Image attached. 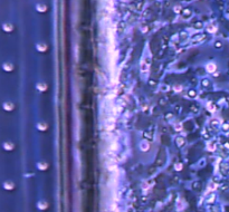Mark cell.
Returning <instances> with one entry per match:
<instances>
[{"mask_svg":"<svg viewBox=\"0 0 229 212\" xmlns=\"http://www.w3.org/2000/svg\"><path fill=\"white\" fill-rule=\"evenodd\" d=\"M162 131H163V133L167 132V127H162Z\"/></svg>","mask_w":229,"mask_h":212,"instance_id":"34","label":"cell"},{"mask_svg":"<svg viewBox=\"0 0 229 212\" xmlns=\"http://www.w3.org/2000/svg\"><path fill=\"white\" fill-rule=\"evenodd\" d=\"M175 143H177V146H178V148H181L183 144L186 143V141H184V138H183L182 136H179V137H177V140H175Z\"/></svg>","mask_w":229,"mask_h":212,"instance_id":"1","label":"cell"},{"mask_svg":"<svg viewBox=\"0 0 229 212\" xmlns=\"http://www.w3.org/2000/svg\"><path fill=\"white\" fill-rule=\"evenodd\" d=\"M203 138H206V140H209L210 138V135L208 133H203Z\"/></svg>","mask_w":229,"mask_h":212,"instance_id":"28","label":"cell"},{"mask_svg":"<svg viewBox=\"0 0 229 212\" xmlns=\"http://www.w3.org/2000/svg\"><path fill=\"white\" fill-rule=\"evenodd\" d=\"M37 9L39 10V11H46V6H44V5H38V6H37Z\"/></svg>","mask_w":229,"mask_h":212,"instance_id":"15","label":"cell"},{"mask_svg":"<svg viewBox=\"0 0 229 212\" xmlns=\"http://www.w3.org/2000/svg\"><path fill=\"white\" fill-rule=\"evenodd\" d=\"M206 68L209 73H214V72H216V68H217V67H216L215 64H208Z\"/></svg>","mask_w":229,"mask_h":212,"instance_id":"4","label":"cell"},{"mask_svg":"<svg viewBox=\"0 0 229 212\" xmlns=\"http://www.w3.org/2000/svg\"><path fill=\"white\" fill-rule=\"evenodd\" d=\"M188 96L190 97V98H195V97H197V92H196L193 88H191V89L188 91Z\"/></svg>","mask_w":229,"mask_h":212,"instance_id":"5","label":"cell"},{"mask_svg":"<svg viewBox=\"0 0 229 212\" xmlns=\"http://www.w3.org/2000/svg\"><path fill=\"white\" fill-rule=\"evenodd\" d=\"M202 27V25L200 23H198L197 25H196V28H201Z\"/></svg>","mask_w":229,"mask_h":212,"instance_id":"32","label":"cell"},{"mask_svg":"<svg viewBox=\"0 0 229 212\" xmlns=\"http://www.w3.org/2000/svg\"><path fill=\"white\" fill-rule=\"evenodd\" d=\"M141 148H142V151H144V152H147L148 150H149V144L145 143V142H143V143L141 144Z\"/></svg>","mask_w":229,"mask_h":212,"instance_id":"8","label":"cell"},{"mask_svg":"<svg viewBox=\"0 0 229 212\" xmlns=\"http://www.w3.org/2000/svg\"><path fill=\"white\" fill-rule=\"evenodd\" d=\"M5 69L7 70V72H10V70H12V66H11V65L8 66V64H6L5 65Z\"/></svg>","mask_w":229,"mask_h":212,"instance_id":"20","label":"cell"},{"mask_svg":"<svg viewBox=\"0 0 229 212\" xmlns=\"http://www.w3.org/2000/svg\"><path fill=\"white\" fill-rule=\"evenodd\" d=\"M189 111L191 113H198L199 112V106L196 105V104H191L190 107H189Z\"/></svg>","mask_w":229,"mask_h":212,"instance_id":"3","label":"cell"},{"mask_svg":"<svg viewBox=\"0 0 229 212\" xmlns=\"http://www.w3.org/2000/svg\"><path fill=\"white\" fill-rule=\"evenodd\" d=\"M208 108L210 110V111H216V108H217V106H216V104H214V103H209V105H208Z\"/></svg>","mask_w":229,"mask_h":212,"instance_id":"11","label":"cell"},{"mask_svg":"<svg viewBox=\"0 0 229 212\" xmlns=\"http://www.w3.org/2000/svg\"><path fill=\"white\" fill-rule=\"evenodd\" d=\"M39 129H46V125H39Z\"/></svg>","mask_w":229,"mask_h":212,"instance_id":"33","label":"cell"},{"mask_svg":"<svg viewBox=\"0 0 229 212\" xmlns=\"http://www.w3.org/2000/svg\"><path fill=\"white\" fill-rule=\"evenodd\" d=\"M5 148H7V151H11L12 148H14V145L11 143H5Z\"/></svg>","mask_w":229,"mask_h":212,"instance_id":"14","label":"cell"},{"mask_svg":"<svg viewBox=\"0 0 229 212\" xmlns=\"http://www.w3.org/2000/svg\"><path fill=\"white\" fill-rule=\"evenodd\" d=\"M149 85L152 86V87L156 86V80H154V79H150V80H149Z\"/></svg>","mask_w":229,"mask_h":212,"instance_id":"16","label":"cell"},{"mask_svg":"<svg viewBox=\"0 0 229 212\" xmlns=\"http://www.w3.org/2000/svg\"><path fill=\"white\" fill-rule=\"evenodd\" d=\"M159 104L162 106H164L165 104H167V101H165L164 98H160V99H159Z\"/></svg>","mask_w":229,"mask_h":212,"instance_id":"19","label":"cell"},{"mask_svg":"<svg viewBox=\"0 0 229 212\" xmlns=\"http://www.w3.org/2000/svg\"><path fill=\"white\" fill-rule=\"evenodd\" d=\"M5 30L6 31H11L12 30V26H10V25H5Z\"/></svg>","mask_w":229,"mask_h":212,"instance_id":"18","label":"cell"},{"mask_svg":"<svg viewBox=\"0 0 229 212\" xmlns=\"http://www.w3.org/2000/svg\"><path fill=\"white\" fill-rule=\"evenodd\" d=\"M172 117H173V114H172V113H170V112H169V113H165V115H164V118H165V120H167V121L171 120V118H172Z\"/></svg>","mask_w":229,"mask_h":212,"instance_id":"13","label":"cell"},{"mask_svg":"<svg viewBox=\"0 0 229 212\" xmlns=\"http://www.w3.org/2000/svg\"><path fill=\"white\" fill-rule=\"evenodd\" d=\"M174 11H175V12H180V11H181V8H180V7H178V6H177V7L174 8Z\"/></svg>","mask_w":229,"mask_h":212,"instance_id":"29","label":"cell"},{"mask_svg":"<svg viewBox=\"0 0 229 212\" xmlns=\"http://www.w3.org/2000/svg\"><path fill=\"white\" fill-rule=\"evenodd\" d=\"M175 169H177V170H181V169H182V164H181V163L177 164V165H175Z\"/></svg>","mask_w":229,"mask_h":212,"instance_id":"27","label":"cell"},{"mask_svg":"<svg viewBox=\"0 0 229 212\" xmlns=\"http://www.w3.org/2000/svg\"><path fill=\"white\" fill-rule=\"evenodd\" d=\"M208 30H209V31H215V30H216V28H214V27H209V28H208Z\"/></svg>","mask_w":229,"mask_h":212,"instance_id":"31","label":"cell"},{"mask_svg":"<svg viewBox=\"0 0 229 212\" xmlns=\"http://www.w3.org/2000/svg\"><path fill=\"white\" fill-rule=\"evenodd\" d=\"M228 74H229V72H228Z\"/></svg>","mask_w":229,"mask_h":212,"instance_id":"35","label":"cell"},{"mask_svg":"<svg viewBox=\"0 0 229 212\" xmlns=\"http://www.w3.org/2000/svg\"><path fill=\"white\" fill-rule=\"evenodd\" d=\"M193 188L195 189H200V182H195L193 183Z\"/></svg>","mask_w":229,"mask_h":212,"instance_id":"21","label":"cell"},{"mask_svg":"<svg viewBox=\"0 0 229 212\" xmlns=\"http://www.w3.org/2000/svg\"><path fill=\"white\" fill-rule=\"evenodd\" d=\"M143 138H145V140H152V136H151V134H150V132H148V131H145L144 133H143Z\"/></svg>","mask_w":229,"mask_h":212,"instance_id":"6","label":"cell"},{"mask_svg":"<svg viewBox=\"0 0 229 212\" xmlns=\"http://www.w3.org/2000/svg\"><path fill=\"white\" fill-rule=\"evenodd\" d=\"M209 148H210L211 151H214L216 148V143H211L210 145H209Z\"/></svg>","mask_w":229,"mask_h":212,"instance_id":"26","label":"cell"},{"mask_svg":"<svg viewBox=\"0 0 229 212\" xmlns=\"http://www.w3.org/2000/svg\"><path fill=\"white\" fill-rule=\"evenodd\" d=\"M215 47L216 48H221V47H222V44H221L220 42H217L215 44Z\"/></svg>","mask_w":229,"mask_h":212,"instance_id":"23","label":"cell"},{"mask_svg":"<svg viewBox=\"0 0 229 212\" xmlns=\"http://www.w3.org/2000/svg\"><path fill=\"white\" fill-rule=\"evenodd\" d=\"M116 148H117V144L116 143H112L110 145V151H112V152L116 151Z\"/></svg>","mask_w":229,"mask_h":212,"instance_id":"12","label":"cell"},{"mask_svg":"<svg viewBox=\"0 0 229 212\" xmlns=\"http://www.w3.org/2000/svg\"><path fill=\"white\" fill-rule=\"evenodd\" d=\"M222 129L226 131V132L229 131V123H224V124H222Z\"/></svg>","mask_w":229,"mask_h":212,"instance_id":"17","label":"cell"},{"mask_svg":"<svg viewBox=\"0 0 229 212\" xmlns=\"http://www.w3.org/2000/svg\"><path fill=\"white\" fill-rule=\"evenodd\" d=\"M38 88H39L40 91H45V89H46V85H44V84H39V85H38Z\"/></svg>","mask_w":229,"mask_h":212,"instance_id":"22","label":"cell"},{"mask_svg":"<svg viewBox=\"0 0 229 212\" xmlns=\"http://www.w3.org/2000/svg\"><path fill=\"white\" fill-rule=\"evenodd\" d=\"M202 39H205V35H196V36H193L192 37V42H201Z\"/></svg>","mask_w":229,"mask_h":212,"instance_id":"2","label":"cell"},{"mask_svg":"<svg viewBox=\"0 0 229 212\" xmlns=\"http://www.w3.org/2000/svg\"><path fill=\"white\" fill-rule=\"evenodd\" d=\"M39 166H40V170H45L46 166H47V165H46V164H45V165H44V164H39Z\"/></svg>","mask_w":229,"mask_h":212,"instance_id":"30","label":"cell"},{"mask_svg":"<svg viewBox=\"0 0 229 212\" xmlns=\"http://www.w3.org/2000/svg\"><path fill=\"white\" fill-rule=\"evenodd\" d=\"M201 85L203 86V87H209L210 86V82L208 80V79H202V82H201Z\"/></svg>","mask_w":229,"mask_h":212,"instance_id":"7","label":"cell"},{"mask_svg":"<svg viewBox=\"0 0 229 212\" xmlns=\"http://www.w3.org/2000/svg\"><path fill=\"white\" fill-rule=\"evenodd\" d=\"M218 124H219L218 120H211V122H210L211 127H217V126H218Z\"/></svg>","mask_w":229,"mask_h":212,"instance_id":"10","label":"cell"},{"mask_svg":"<svg viewBox=\"0 0 229 212\" xmlns=\"http://www.w3.org/2000/svg\"><path fill=\"white\" fill-rule=\"evenodd\" d=\"M38 49H39V50H45L46 46L45 45H38Z\"/></svg>","mask_w":229,"mask_h":212,"instance_id":"25","label":"cell"},{"mask_svg":"<svg viewBox=\"0 0 229 212\" xmlns=\"http://www.w3.org/2000/svg\"><path fill=\"white\" fill-rule=\"evenodd\" d=\"M174 110H175V112L180 113V112H181V110H182V107H181L180 105H179V106H175V107H174Z\"/></svg>","mask_w":229,"mask_h":212,"instance_id":"24","label":"cell"},{"mask_svg":"<svg viewBox=\"0 0 229 212\" xmlns=\"http://www.w3.org/2000/svg\"><path fill=\"white\" fill-rule=\"evenodd\" d=\"M183 15H184V16H183L184 18H188V17H190V15H191V11L189 9H184L183 10Z\"/></svg>","mask_w":229,"mask_h":212,"instance_id":"9","label":"cell"}]
</instances>
